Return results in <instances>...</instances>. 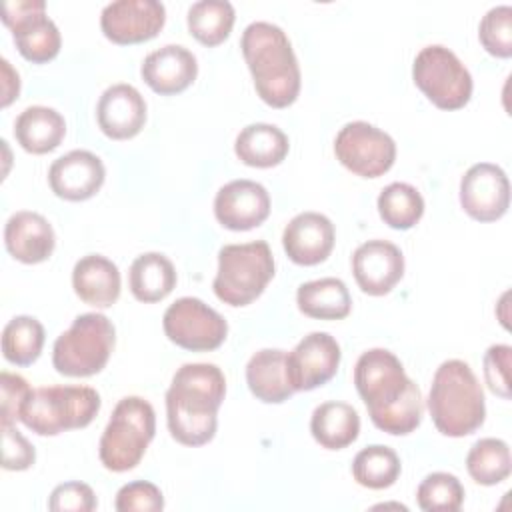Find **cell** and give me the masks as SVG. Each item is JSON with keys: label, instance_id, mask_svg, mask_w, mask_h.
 I'll return each mask as SVG.
<instances>
[{"label": "cell", "instance_id": "1", "mask_svg": "<svg viewBox=\"0 0 512 512\" xmlns=\"http://www.w3.org/2000/svg\"><path fill=\"white\" fill-rule=\"evenodd\" d=\"M354 384L374 426L392 436L414 432L422 422V392L398 356L386 348L366 350L354 366Z\"/></svg>", "mask_w": 512, "mask_h": 512}, {"label": "cell", "instance_id": "2", "mask_svg": "<svg viewBox=\"0 0 512 512\" xmlns=\"http://www.w3.org/2000/svg\"><path fill=\"white\" fill-rule=\"evenodd\" d=\"M224 396L226 378L216 364H182L166 390V422L172 438L184 446L208 444L216 434Z\"/></svg>", "mask_w": 512, "mask_h": 512}, {"label": "cell", "instance_id": "3", "mask_svg": "<svg viewBox=\"0 0 512 512\" xmlns=\"http://www.w3.org/2000/svg\"><path fill=\"white\" fill-rule=\"evenodd\" d=\"M240 48L262 102L272 108L294 104L300 94V66L286 32L272 22H252L242 32Z\"/></svg>", "mask_w": 512, "mask_h": 512}, {"label": "cell", "instance_id": "4", "mask_svg": "<svg viewBox=\"0 0 512 512\" xmlns=\"http://www.w3.org/2000/svg\"><path fill=\"white\" fill-rule=\"evenodd\" d=\"M428 412L436 430L450 438L476 432L486 418L482 386L464 360L442 362L428 392Z\"/></svg>", "mask_w": 512, "mask_h": 512}, {"label": "cell", "instance_id": "5", "mask_svg": "<svg viewBox=\"0 0 512 512\" xmlns=\"http://www.w3.org/2000/svg\"><path fill=\"white\" fill-rule=\"evenodd\" d=\"M156 434V414L140 396L122 398L100 436L98 456L106 470L126 472L140 464Z\"/></svg>", "mask_w": 512, "mask_h": 512}, {"label": "cell", "instance_id": "6", "mask_svg": "<svg viewBox=\"0 0 512 512\" xmlns=\"http://www.w3.org/2000/svg\"><path fill=\"white\" fill-rule=\"evenodd\" d=\"M100 404V394L90 386H44L32 390L20 420L38 436H56L88 426Z\"/></svg>", "mask_w": 512, "mask_h": 512}, {"label": "cell", "instance_id": "7", "mask_svg": "<svg viewBox=\"0 0 512 512\" xmlns=\"http://www.w3.org/2000/svg\"><path fill=\"white\" fill-rule=\"evenodd\" d=\"M274 278V256L266 240L226 244L218 252V272L212 288L228 306L254 302Z\"/></svg>", "mask_w": 512, "mask_h": 512}, {"label": "cell", "instance_id": "8", "mask_svg": "<svg viewBox=\"0 0 512 512\" xmlns=\"http://www.w3.org/2000/svg\"><path fill=\"white\" fill-rule=\"evenodd\" d=\"M114 342L116 330L108 316L100 312L80 314L70 328L56 338L52 364L56 372L70 378L94 376L108 364Z\"/></svg>", "mask_w": 512, "mask_h": 512}, {"label": "cell", "instance_id": "9", "mask_svg": "<svg viewBox=\"0 0 512 512\" xmlns=\"http://www.w3.org/2000/svg\"><path fill=\"white\" fill-rule=\"evenodd\" d=\"M414 84L440 110L464 108L472 96V76L446 46H424L412 64Z\"/></svg>", "mask_w": 512, "mask_h": 512}, {"label": "cell", "instance_id": "10", "mask_svg": "<svg viewBox=\"0 0 512 512\" xmlns=\"http://www.w3.org/2000/svg\"><path fill=\"white\" fill-rule=\"evenodd\" d=\"M162 328L170 342L192 352L216 350L228 334L224 316L194 296H184L170 304L164 312Z\"/></svg>", "mask_w": 512, "mask_h": 512}, {"label": "cell", "instance_id": "11", "mask_svg": "<svg viewBox=\"0 0 512 512\" xmlns=\"http://www.w3.org/2000/svg\"><path fill=\"white\" fill-rule=\"evenodd\" d=\"M334 154L356 176L378 178L392 168L396 144L384 130L364 120H354L344 124L336 134Z\"/></svg>", "mask_w": 512, "mask_h": 512}, {"label": "cell", "instance_id": "12", "mask_svg": "<svg viewBox=\"0 0 512 512\" xmlns=\"http://www.w3.org/2000/svg\"><path fill=\"white\" fill-rule=\"evenodd\" d=\"M2 22L10 28L14 44L26 60L44 64L58 56L62 38L54 20L46 16L44 0L4 2Z\"/></svg>", "mask_w": 512, "mask_h": 512}, {"label": "cell", "instance_id": "13", "mask_svg": "<svg viewBox=\"0 0 512 512\" xmlns=\"http://www.w3.org/2000/svg\"><path fill=\"white\" fill-rule=\"evenodd\" d=\"M340 344L328 332L306 334L286 354V372L294 392H308L332 380L340 366Z\"/></svg>", "mask_w": 512, "mask_h": 512}, {"label": "cell", "instance_id": "14", "mask_svg": "<svg viewBox=\"0 0 512 512\" xmlns=\"http://www.w3.org/2000/svg\"><path fill=\"white\" fill-rule=\"evenodd\" d=\"M460 206L478 222L502 218L510 206V182L506 172L492 162L470 166L460 180Z\"/></svg>", "mask_w": 512, "mask_h": 512}, {"label": "cell", "instance_id": "15", "mask_svg": "<svg viewBox=\"0 0 512 512\" xmlns=\"http://www.w3.org/2000/svg\"><path fill=\"white\" fill-rule=\"evenodd\" d=\"M166 22V8L158 0H116L102 8L100 28L116 44H138L154 38Z\"/></svg>", "mask_w": 512, "mask_h": 512}, {"label": "cell", "instance_id": "16", "mask_svg": "<svg viewBox=\"0 0 512 512\" xmlns=\"http://www.w3.org/2000/svg\"><path fill=\"white\" fill-rule=\"evenodd\" d=\"M270 214V194L254 180H232L224 184L214 198L216 220L234 232L260 226Z\"/></svg>", "mask_w": 512, "mask_h": 512}, {"label": "cell", "instance_id": "17", "mask_svg": "<svg viewBox=\"0 0 512 512\" xmlns=\"http://www.w3.org/2000/svg\"><path fill=\"white\" fill-rule=\"evenodd\" d=\"M352 274L364 294L384 296L402 280L404 256L388 240H368L352 254Z\"/></svg>", "mask_w": 512, "mask_h": 512}, {"label": "cell", "instance_id": "18", "mask_svg": "<svg viewBox=\"0 0 512 512\" xmlns=\"http://www.w3.org/2000/svg\"><path fill=\"white\" fill-rule=\"evenodd\" d=\"M102 160L88 150H72L56 158L48 170V184L58 198L82 202L92 198L104 184Z\"/></svg>", "mask_w": 512, "mask_h": 512}, {"label": "cell", "instance_id": "19", "mask_svg": "<svg viewBox=\"0 0 512 512\" xmlns=\"http://www.w3.org/2000/svg\"><path fill=\"white\" fill-rule=\"evenodd\" d=\"M336 240L334 224L320 212L296 214L282 232V246L288 258L300 266H314L324 262Z\"/></svg>", "mask_w": 512, "mask_h": 512}, {"label": "cell", "instance_id": "20", "mask_svg": "<svg viewBox=\"0 0 512 512\" xmlns=\"http://www.w3.org/2000/svg\"><path fill=\"white\" fill-rule=\"evenodd\" d=\"M96 120L112 140L134 138L146 124V100L132 84H112L98 100Z\"/></svg>", "mask_w": 512, "mask_h": 512}, {"label": "cell", "instance_id": "21", "mask_svg": "<svg viewBox=\"0 0 512 512\" xmlns=\"http://www.w3.org/2000/svg\"><path fill=\"white\" fill-rule=\"evenodd\" d=\"M142 80L160 96L184 92L198 74L196 56L182 44H166L150 52L140 66Z\"/></svg>", "mask_w": 512, "mask_h": 512}, {"label": "cell", "instance_id": "22", "mask_svg": "<svg viewBox=\"0 0 512 512\" xmlns=\"http://www.w3.org/2000/svg\"><path fill=\"white\" fill-rule=\"evenodd\" d=\"M8 254L24 264H38L50 258L56 246L52 224L38 212H14L4 226Z\"/></svg>", "mask_w": 512, "mask_h": 512}, {"label": "cell", "instance_id": "23", "mask_svg": "<svg viewBox=\"0 0 512 512\" xmlns=\"http://www.w3.org/2000/svg\"><path fill=\"white\" fill-rule=\"evenodd\" d=\"M72 288L82 302L108 308L120 296V270L102 254L82 256L72 270Z\"/></svg>", "mask_w": 512, "mask_h": 512}, {"label": "cell", "instance_id": "24", "mask_svg": "<svg viewBox=\"0 0 512 512\" xmlns=\"http://www.w3.org/2000/svg\"><path fill=\"white\" fill-rule=\"evenodd\" d=\"M246 384L250 392L266 404H282L294 394L286 372V352L262 348L246 364Z\"/></svg>", "mask_w": 512, "mask_h": 512}, {"label": "cell", "instance_id": "25", "mask_svg": "<svg viewBox=\"0 0 512 512\" xmlns=\"http://www.w3.org/2000/svg\"><path fill=\"white\" fill-rule=\"evenodd\" d=\"M64 134V116L48 106H28L14 122V138L30 154L56 150L64 140Z\"/></svg>", "mask_w": 512, "mask_h": 512}, {"label": "cell", "instance_id": "26", "mask_svg": "<svg viewBox=\"0 0 512 512\" xmlns=\"http://www.w3.org/2000/svg\"><path fill=\"white\" fill-rule=\"evenodd\" d=\"M290 150L288 136L274 124L254 122L244 126L234 142L238 160L254 168L278 166Z\"/></svg>", "mask_w": 512, "mask_h": 512}, {"label": "cell", "instance_id": "27", "mask_svg": "<svg viewBox=\"0 0 512 512\" xmlns=\"http://www.w3.org/2000/svg\"><path fill=\"white\" fill-rule=\"evenodd\" d=\"M312 438L326 450H342L360 434V416L346 402H324L314 408L310 418Z\"/></svg>", "mask_w": 512, "mask_h": 512}, {"label": "cell", "instance_id": "28", "mask_svg": "<svg viewBox=\"0 0 512 512\" xmlns=\"http://www.w3.org/2000/svg\"><path fill=\"white\" fill-rule=\"evenodd\" d=\"M298 310L316 320H342L350 314L352 298L340 278H318L298 286Z\"/></svg>", "mask_w": 512, "mask_h": 512}, {"label": "cell", "instance_id": "29", "mask_svg": "<svg viewBox=\"0 0 512 512\" xmlns=\"http://www.w3.org/2000/svg\"><path fill=\"white\" fill-rule=\"evenodd\" d=\"M128 286L136 300L160 302L176 286L174 264L160 252H144L130 266Z\"/></svg>", "mask_w": 512, "mask_h": 512}, {"label": "cell", "instance_id": "30", "mask_svg": "<svg viewBox=\"0 0 512 512\" xmlns=\"http://www.w3.org/2000/svg\"><path fill=\"white\" fill-rule=\"evenodd\" d=\"M236 14L228 0H198L188 8L190 34L204 46L222 44L232 32Z\"/></svg>", "mask_w": 512, "mask_h": 512}, {"label": "cell", "instance_id": "31", "mask_svg": "<svg viewBox=\"0 0 512 512\" xmlns=\"http://www.w3.org/2000/svg\"><path fill=\"white\" fill-rule=\"evenodd\" d=\"M466 470L470 478L482 486L504 482L512 470L508 444L500 438H480L466 454Z\"/></svg>", "mask_w": 512, "mask_h": 512}, {"label": "cell", "instance_id": "32", "mask_svg": "<svg viewBox=\"0 0 512 512\" xmlns=\"http://www.w3.org/2000/svg\"><path fill=\"white\" fill-rule=\"evenodd\" d=\"M402 472L398 454L390 446L372 444L362 448L352 460L354 480L370 490L390 488Z\"/></svg>", "mask_w": 512, "mask_h": 512}, {"label": "cell", "instance_id": "33", "mask_svg": "<svg viewBox=\"0 0 512 512\" xmlns=\"http://www.w3.org/2000/svg\"><path fill=\"white\" fill-rule=\"evenodd\" d=\"M378 214L394 230H408L424 214L422 194L406 182H392L378 196Z\"/></svg>", "mask_w": 512, "mask_h": 512}, {"label": "cell", "instance_id": "34", "mask_svg": "<svg viewBox=\"0 0 512 512\" xmlns=\"http://www.w3.org/2000/svg\"><path fill=\"white\" fill-rule=\"evenodd\" d=\"M44 346V326L34 316H14L2 330V354L10 364L30 366Z\"/></svg>", "mask_w": 512, "mask_h": 512}, {"label": "cell", "instance_id": "35", "mask_svg": "<svg viewBox=\"0 0 512 512\" xmlns=\"http://www.w3.org/2000/svg\"><path fill=\"white\" fill-rule=\"evenodd\" d=\"M416 500L424 512H456L464 504V486L454 474L432 472L420 482Z\"/></svg>", "mask_w": 512, "mask_h": 512}, {"label": "cell", "instance_id": "36", "mask_svg": "<svg viewBox=\"0 0 512 512\" xmlns=\"http://www.w3.org/2000/svg\"><path fill=\"white\" fill-rule=\"evenodd\" d=\"M478 38L484 50L496 58L512 56V6L490 8L478 26Z\"/></svg>", "mask_w": 512, "mask_h": 512}, {"label": "cell", "instance_id": "37", "mask_svg": "<svg viewBox=\"0 0 512 512\" xmlns=\"http://www.w3.org/2000/svg\"><path fill=\"white\" fill-rule=\"evenodd\" d=\"M114 508L118 512H158L164 508V496L156 484L134 480L118 490Z\"/></svg>", "mask_w": 512, "mask_h": 512}, {"label": "cell", "instance_id": "38", "mask_svg": "<svg viewBox=\"0 0 512 512\" xmlns=\"http://www.w3.org/2000/svg\"><path fill=\"white\" fill-rule=\"evenodd\" d=\"M510 356L508 344H492L484 354V380L496 396L510 400Z\"/></svg>", "mask_w": 512, "mask_h": 512}, {"label": "cell", "instance_id": "39", "mask_svg": "<svg viewBox=\"0 0 512 512\" xmlns=\"http://www.w3.org/2000/svg\"><path fill=\"white\" fill-rule=\"evenodd\" d=\"M30 394H32V388L26 382V378H22L20 374L6 372V370L0 374V416H2V426L14 424L16 420H20L22 408L28 402Z\"/></svg>", "mask_w": 512, "mask_h": 512}, {"label": "cell", "instance_id": "40", "mask_svg": "<svg viewBox=\"0 0 512 512\" xmlns=\"http://www.w3.org/2000/svg\"><path fill=\"white\" fill-rule=\"evenodd\" d=\"M98 506L94 490L78 480L58 484L48 498L52 512H92Z\"/></svg>", "mask_w": 512, "mask_h": 512}, {"label": "cell", "instance_id": "41", "mask_svg": "<svg viewBox=\"0 0 512 512\" xmlns=\"http://www.w3.org/2000/svg\"><path fill=\"white\" fill-rule=\"evenodd\" d=\"M36 460L34 446L12 424L2 426V468L28 470Z\"/></svg>", "mask_w": 512, "mask_h": 512}, {"label": "cell", "instance_id": "42", "mask_svg": "<svg viewBox=\"0 0 512 512\" xmlns=\"http://www.w3.org/2000/svg\"><path fill=\"white\" fill-rule=\"evenodd\" d=\"M0 66H2V108H6L20 94V76L6 58L0 60Z\"/></svg>", "mask_w": 512, "mask_h": 512}]
</instances>
